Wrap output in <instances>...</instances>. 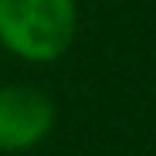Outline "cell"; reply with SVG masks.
I'll return each mask as SVG.
<instances>
[{"label": "cell", "instance_id": "obj_2", "mask_svg": "<svg viewBox=\"0 0 156 156\" xmlns=\"http://www.w3.org/2000/svg\"><path fill=\"white\" fill-rule=\"evenodd\" d=\"M58 122V109L34 85L0 88V153H27L41 146Z\"/></svg>", "mask_w": 156, "mask_h": 156}, {"label": "cell", "instance_id": "obj_1", "mask_svg": "<svg viewBox=\"0 0 156 156\" xmlns=\"http://www.w3.org/2000/svg\"><path fill=\"white\" fill-rule=\"evenodd\" d=\"M75 31V0H0V44L20 61H58L71 48Z\"/></svg>", "mask_w": 156, "mask_h": 156}]
</instances>
